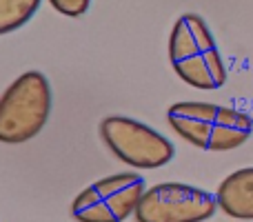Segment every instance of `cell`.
Masks as SVG:
<instances>
[{"label":"cell","mask_w":253,"mask_h":222,"mask_svg":"<svg viewBox=\"0 0 253 222\" xmlns=\"http://www.w3.org/2000/svg\"><path fill=\"white\" fill-rule=\"evenodd\" d=\"M171 129L202 151H233L253 133V118L213 102H173L167 109Z\"/></svg>","instance_id":"obj_1"},{"label":"cell","mask_w":253,"mask_h":222,"mask_svg":"<svg viewBox=\"0 0 253 222\" xmlns=\"http://www.w3.org/2000/svg\"><path fill=\"white\" fill-rule=\"evenodd\" d=\"M169 60L182 83L213 91L227 83V67L209 25L198 13H182L169 36Z\"/></svg>","instance_id":"obj_2"},{"label":"cell","mask_w":253,"mask_h":222,"mask_svg":"<svg viewBox=\"0 0 253 222\" xmlns=\"http://www.w3.org/2000/svg\"><path fill=\"white\" fill-rule=\"evenodd\" d=\"M51 113V85L40 71H25L0 96V142L22 144L44 129Z\"/></svg>","instance_id":"obj_3"},{"label":"cell","mask_w":253,"mask_h":222,"mask_svg":"<svg viewBox=\"0 0 253 222\" xmlns=\"http://www.w3.org/2000/svg\"><path fill=\"white\" fill-rule=\"evenodd\" d=\"M100 138L120 162L133 169H160L175 156L169 138L126 116L105 118L100 122Z\"/></svg>","instance_id":"obj_4"},{"label":"cell","mask_w":253,"mask_h":222,"mask_svg":"<svg viewBox=\"0 0 253 222\" xmlns=\"http://www.w3.org/2000/svg\"><path fill=\"white\" fill-rule=\"evenodd\" d=\"M147 184L138 174H114L96 180L71 202L76 222H125L135 214Z\"/></svg>","instance_id":"obj_5"},{"label":"cell","mask_w":253,"mask_h":222,"mask_svg":"<svg viewBox=\"0 0 253 222\" xmlns=\"http://www.w3.org/2000/svg\"><path fill=\"white\" fill-rule=\"evenodd\" d=\"M218 211L215 193L182 182H160L144 191L135 222H207Z\"/></svg>","instance_id":"obj_6"},{"label":"cell","mask_w":253,"mask_h":222,"mask_svg":"<svg viewBox=\"0 0 253 222\" xmlns=\"http://www.w3.org/2000/svg\"><path fill=\"white\" fill-rule=\"evenodd\" d=\"M215 200H218V209L229 218L253 222V167L229 174L220 182Z\"/></svg>","instance_id":"obj_7"},{"label":"cell","mask_w":253,"mask_h":222,"mask_svg":"<svg viewBox=\"0 0 253 222\" xmlns=\"http://www.w3.org/2000/svg\"><path fill=\"white\" fill-rule=\"evenodd\" d=\"M42 0H0V36L18 31L34 18Z\"/></svg>","instance_id":"obj_8"},{"label":"cell","mask_w":253,"mask_h":222,"mask_svg":"<svg viewBox=\"0 0 253 222\" xmlns=\"http://www.w3.org/2000/svg\"><path fill=\"white\" fill-rule=\"evenodd\" d=\"M49 4H51L58 13H62V16L78 18V16H83V13H87L91 0H49Z\"/></svg>","instance_id":"obj_9"}]
</instances>
